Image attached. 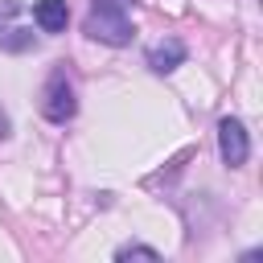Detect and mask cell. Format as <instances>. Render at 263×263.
Returning a JSON list of instances; mask_svg holds the SVG:
<instances>
[{
  "label": "cell",
  "mask_w": 263,
  "mask_h": 263,
  "mask_svg": "<svg viewBox=\"0 0 263 263\" xmlns=\"http://www.w3.org/2000/svg\"><path fill=\"white\" fill-rule=\"evenodd\" d=\"M86 37L103 41V45H127L136 37L132 25V0H95L86 12Z\"/></svg>",
  "instance_id": "obj_1"
},
{
  "label": "cell",
  "mask_w": 263,
  "mask_h": 263,
  "mask_svg": "<svg viewBox=\"0 0 263 263\" xmlns=\"http://www.w3.org/2000/svg\"><path fill=\"white\" fill-rule=\"evenodd\" d=\"M74 111H78L74 82L66 78V70H53L45 78V90H41V115L49 123H66V119H74Z\"/></svg>",
  "instance_id": "obj_2"
},
{
  "label": "cell",
  "mask_w": 263,
  "mask_h": 263,
  "mask_svg": "<svg viewBox=\"0 0 263 263\" xmlns=\"http://www.w3.org/2000/svg\"><path fill=\"white\" fill-rule=\"evenodd\" d=\"M218 152H222V164L226 168H242L247 156H251V136H247V123L226 115L218 119Z\"/></svg>",
  "instance_id": "obj_3"
},
{
  "label": "cell",
  "mask_w": 263,
  "mask_h": 263,
  "mask_svg": "<svg viewBox=\"0 0 263 263\" xmlns=\"http://www.w3.org/2000/svg\"><path fill=\"white\" fill-rule=\"evenodd\" d=\"M181 62H185V41H181V37H164V41L148 45V66H152V74H173Z\"/></svg>",
  "instance_id": "obj_4"
},
{
  "label": "cell",
  "mask_w": 263,
  "mask_h": 263,
  "mask_svg": "<svg viewBox=\"0 0 263 263\" xmlns=\"http://www.w3.org/2000/svg\"><path fill=\"white\" fill-rule=\"evenodd\" d=\"M33 21H37L41 33H62L66 21H70V8H66V0H37L33 4Z\"/></svg>",
  "instance_id": "obj_5"
},
{
  "label": "cell",
  "mask_w": 263,
  "mask_h": 263,
  "mask_svg": "<svg viewBox=\"0 0 263 263\" xmlns=\"http://www.w3.org/2000/svg\"><path fill=\"white\" fill-rule=\"evenodd\" d=\"M33 45V33L29 29H8L0 33V49H29Z\"/></svg>",
  "instance_id": "obj_6"
},
{
  "label": "cell",
  "mask_w": 263,
  "mask_h": 263,
  "mask_svg": "<svg viewBox=\"0 0 263 263\" xmlns=\"http://www.w3.org/2000/svg\"><path fill=\"white\" fill-rule=\"evenodd\" d=\"M115 259H160V251L156 247H144V242H123L115 251Z\"/></svg>",
  "instance_id": "obj_7"
},
{
  "label": "cell",
  "mask_w": 263,
  "mask_h": 263,
  "mask_svg": "<svg viewBox=\"0 0 263 263\" xmlns=\"http://www.w3.org/2000/svg\"><path fill=\"white\" fill-rule=\"evenodd\" d=\"M4 136H8V115L0 111V140H4Z\"/></svg>",
  "instance_id": "obj_8"
}]
</instances>
